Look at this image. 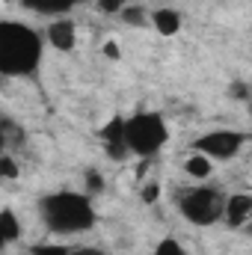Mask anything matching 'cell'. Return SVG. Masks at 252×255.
I'll return each mask as SVG.
<instances>
[{"instance_id":"obj_22","label":"cell","mask_w":252,"mask_h":255,"mask_svg":"<svg viewBox=\"0 0 252 255\" xmlns=\"http://www.w3.org/2000/svg\"><path fill=\"white\" fill-rule=\"evenodd\" d=\"M68 255H107L98 247H80V250H68Z\"/></svg>"},{"instance_id":"obj_4","label":"cell","mask_w":252,"mask_h":255,"mask_svg":"<svg viewBox=\"0 0 252 255\" xmlns=\"http://www.w3.org/2000/svg\"><path fill=\"white\" fill-rule=\"evenodd\" d=\"M175 202H178V211L187 217L193 226H214V223L223 217V205H226V196L217 190V187L199 184V187L181 190Z\"/></svg>"},{"instance_id":"obj_12","label":"cell","mask_w":252,"mask_h":255,"mask_svg":"<svg viewBox=\"0 0 252 255\" xmlns=\"http://www.w3.org/2000/svg\"><path fill=\"white\" fill-rule=\"evenodd\" d=\"M0 232L6 238V244H12V241L21 238V220H18V214L12 208H3L0 211Z\"/></svg>"},{"instance_id":"obj_6","label":"cell","mask_w":252,"mask_h":255,"mask_svg":"<svg viewBox=\"0 0 252 255\" xmlns=\"http://www.w3.org/2000/svg\"><path fill=\"white\" fill-rule=\"evenodd\" d=\"M252 214V196L250 193H235L226 199L223 205V217H226V226L229 229H241Z\"/></svg>"},{"instance_id":"obj_23","label":"cell","mask_w":252,"mask_h":255,"mask_svg":"<svg viewBox=\"0 0 252 255\" xmlns=\"http://www.w3.org/2000/svg\"><path fill=\"white\" fill-rule=\"evenodd\" d=\"M104 57H110V60H119V57H122L119 45H116V42H107V45H104Z\"/></svg>"},{"instance_id":"obj_14","label":"cell","mask_w":252,"mask_h":255,"mask_svg":"<svg viewBox=\"0 0 252 255\" xmlns=\"http://www.w3.org/2000/svg\"><path fill=\"white\" fill-rule=\"evenodd\" d=\"M119 18L125 21V24H130V27H145V21H148V15H145V6H139V3H127L125 9L119 12Z\"/></svg>"},{"instance_id":"obj_19","label":"cell","mask_w":252,"mask_h":255,"mask_svg":"<svg viewBox=\"0 0 252 255\" xmlns=\"http://www.w3.org/2000/svg\"><path fill=\"white\" fill-rule=\"evenodd\" d=\"M139 196H142V202H145V205L157 202V199H160V181H157V178H151V181L139 190Z\"/></svg>"},{"instance_id":"obj_18","label":"cell","mask_w":252,"mask_h":255,"mask_svg":"<svg viewBox=\"0 0 252 255\" xmlns=\"http://www.w3.org/2000/svg\"><path fill=\"white\" fill-rule=\"evenodd\" d=\"M125 6H127V0H95V9L101 15H119Z\"/></svg>"},{"instance_id":"obj_5","label":"cell","mask_w":252,"mask_h":255,"mask_svg":"<svg viewBox=\"0 0 252 255\" xmlns=\"http://www.w3.org/2000/svg\"><path fill=\"white\" fill-rule=\"evenodd\" d=\"M244 145H247V133H241V130H211L193 142V151H199L211 160H229V157H238Z\"/></svg>"},{"instance_id":"obj_10","label":"cell","mask_w":252,"mask_h":255,"mask_svg":"<svg viewBox=\"0 0 252 255\" xmlns=\"http://www.w3.org/2000/svg\"><path fill=\"white\" fill-rule=\"evenodd\" d=\"M184 172H187L190 178H196V181H205L211 172H214V163H211V157H205V154H190L187 160H184Z\"/></svg>"},{"instance_id":"obj_17","label":"cell","mask_w":252,"mask_h":255,"mask_svg":"<svg viewBox=\"0 0 252 255\" xmlns=\"http://www.w3.org/2000/svg\"><path fill=\"white\" fill-rule=\"evenodd\" d=\"M154 255H187V253H184V247H181L175 238H163V241H157Z\"/></svg>"},{"instance_id":"obj_9","label":"cell","mask_w":252,"mask_h":255,"mask_svg":"<svg viewBox=\"0 0 252 255\" xmlns=\"http://www.w3.org/2000/svg\"><path fill=\"white\" fill-rule=\"evenodd\" d=\"M21 3L33 12H42V15H63L65 9L77 6L80 0H21Z\"/></svg>"},{"instance_id":"obj_15","label":"cell","mask_w":252,"mask_h":255,"mask_svg":"<svg viewBox=\"0 0 252 255\" xmlns=\"http://www.w3.org/2000/svg\"><path fill=\"white\" fill-rule=\"evenodd\" d=\"M21 175V166H18V160L12 157V154H0V181H15Z\"/></svg>"},{"instance_id":"obj_16","label":"cell","mask_w":252,"mask_h":255,"mask_svg":"<svg viewBox=\"0 0 252 255\" xmlns=\"http://www.w3.org/2000/svg\"><path fill=\"white\" fill-rule=\"evenodd\" d=\"M83 190H86V196H98V193L104 190V175L98 169H89L83 175Z\"/></svg>"},{"instance_id":"obj_21","label":"cell","mask_w":252,"mask_h":255,"mask_svg":"<svg viewBox=\"0 0 252 255\" xmlns=\"http://www.w3.org/2000/svg\"><path fill=\"white\" fill-rule=\"evenodd\" d=\"M229 95H232V98L247 101V98H250V86H247V80H235V83L229 86Z\"/></svg>"},{"instance_id":"obj_7","label":"cell","mask_w":252,"mask_h":255,"mask_svg":"<svg viewBox=\"0 0 252 255\" xmlns=\"http://www.w3.org/2000/svg\"><path fill=\"white\" fill-rule=\"evenodd\" d=\"M48 42L57 51H74V45H77V27H74V21L71 18H57L48 27Z\"/></svg>"},{"instance_id":"obj_8","label":"cell","mask_w":252,"mask_h":255,"mask_svg":"<svg viewBox=\"0 0 252 255\" xmlns=\"http://www.w3.org/2000/svg\"><path fill=\"white\" fill-rule=\"evenodd\" d=\"M151 27H154L160 36H175V33L181 30V15H178L175 9H169V6L154 9V15H151Z\"/></svg>"},{"instance_id":"obj_20","label":"cell","mask_w":252,"mask_h":255,"mask_svg":"<svg viewBox=\"0 0 252 255\" xmlns=\"http://www.w3.org/2000/svg\"><path fill=\"white\" fill-rule=\"evenodd\" d=\"M30 255H68V247H63V244H42V247H33Z\"/></svg>"},{"instance_id":"obj_24","label":"cell","mask_w":252,"mask_h":255,"mask_svg":"<svg viewBox=\"0 0 252 255\" xmlns=\"http://www.w3.org/2000/svg\"><path fill=\"white\" fill-rule=\"evenodd\" d=\"M6 151V139H3V133H0V154Z\"/></svg>"},{"instance_id":"obj_13","label":"cell","mask_w":252,"mask_h":255,"mask_svg":"<svg viewBox=\"0 0 252 255\" xmlns=\"http://www.w3.org/2000/svg\"><path fill=\"white\" fill-rule=\"evenodd\" d=\"M0 133H3V139H6V148H9V145L21 148V145L27 142V130L18 125V122H12V119H0Z\"/></svg>"},{"instance_id":"obj_3","label":"cell","mask_w":252,"mask_h":255,"mask_svg":"<svg viewBox=\"0 0 252 255\" xmlns=\"http://www.w3.org/2000/svg\"><path fill=\"white\" fill-rule=\"evenodd\" d=\"M169 139V128L163 122L160 113H133L130 119H125V145L130 154L136 157H154Z\"/></svg>"},{"instance_id":"obj_2","label":"cell","mask_w":252,"mask_h":255,"mask_svg":"<svg viewBox=\"0 0 252 255\" xmlns=\"http://www.w3.org/2000/svg\"><path fill=\"white\" fill-rule=\"evenodd\" d=\"M42 60L39 36L15 21H0V74H30Z\"/></svg>"},{"instance_id":"obj_11","label":"cell","mask_w":252,"mask_h":255,"mask_svg":"<svg viewBox=\"0 0 252 255\" xmlns=\"http://www.w3.org/2000/svg\"><path fill=\"white\" fill-rule=\"evenodd\" d=\"M101 139H104V145H125V119L122 116H116V119H110L107 125L101 128V133H98ZM127 148V145H125Z\"/></svg>"},{"instance_id":"obj_25","label":"cell","mask_w":252,"mask_h":255,"mask_svg":"<svg viewBox=\"0 0 252 255\" xmlns=\"http://www.w3.org/2000/svg\"><path fill=\"white\" fill-rule=\"evenodd\" d=\"M0 250H6V238H3V232H0Z\"/></svg>"},{"instance_id":"obj_1","label":"cell","mask_w":252,"mask_h":255,"mask_svg":"<svg viewBox=\"0 0 252 255\" xmlns=\"http://www.w3.org/2000/svg\"><path fill=\"white\" fill-rule=\"evenodd\" d=\"M42 220L57 235H77L95 226V208L86 193H51L42 199Z\"/></svg>"}]
</instances>
